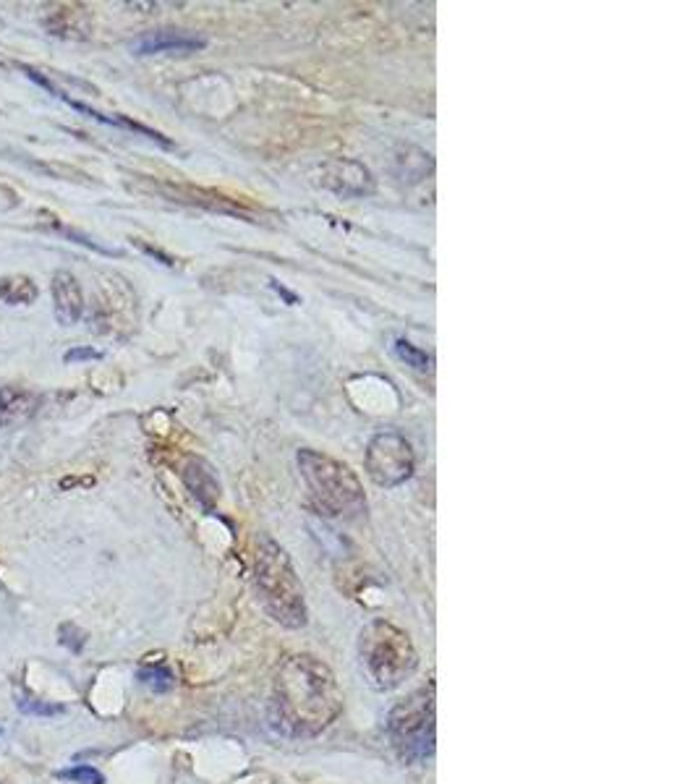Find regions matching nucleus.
Masks as SVG:
<instances>
[{"label":"nucleus","instance_id":"obj_12","mask_svg":"<svg viewBox=\"0 0 698 784\" xmlns=\"http://www.w3.org/2000/svg\"><path fill=\"white\" fill-rule=\"evenodd\" d=\"M393 351L403 364L416 369V372H429V369H432V356H427V353L421 351V348H416L414 343H408L406 338L395 340Z\"/></svg>","mask_w":698,"mask_h":784},{"label":"nucleus","instance_id":"obj_9","mask_svg":"<svg viewBox=\"0 0 698 784\" xmlns=\"http://www.w3.org/2000/svg\"><path fill=\"white\" fill-rule=\"evenodd\" d=\"M40 403V392L19 385H3L0 387V429H16V426L27 424L37 413Z\"/></svg>","mask_w":698,"mask_h":784},{"label":"nucleus","instance_id":"obj_5","mask_svg":"<svg viewBox=\"0 0 698 784\" xmlns=\"http://www.w3.org/2000/svg\"><path fill=\"white\" fill-rule=\"evenodd\" d=\"M390 740L406 761H424L434 751V685L416 690L387 717Z\"/></svg>","mask_w":698,"mask_h":784},{"label":"nucleus","instance_id":"obj_4","mask_svg":"<svg viewBox=\"0 0 698 784\" xmlns=\"http://www.w3.org/2000/svg\"><path fill=\"white\" fill-rule=\"evenodd\" d=\"M299 468L306 487L312 492L314 505L327 518L356 521V518L366 515L364 489L346 463L317 453V450H301Z\"/></svg>","mask_w":698,"mask_h":784},{"label":"nucleus","instance_id":"obj_11","mask_svg":"<svg viewBox=\"0 0 698 784\" xmlns=\"http://www.w3.org/2000/svg\"><path fill=\"white\" fill-rule=\"evenodd\" d=\"M183 481L191 489V494L202 502L204 507H210L212 500L217 497V484L212 479L210 468L204 466L202 460H189V466L183 471Z\"/></svg>","mask_w":698,"mask_h":784},{"label":"nucleus","instance_id":"obj_10","mask_svg":"<svg viewBox=\"0 0 698 784\" xmlns=\"http://www.w3.org/2000/svg\"><path fill=\"white\" fill-rule=\"evenodd\" d=\"M40 288L27 275H6L0 278V301L8 306H29L37 301Z\"/></svg>","mask_w":698,"mask_h":784},{"label":"nucleus","instance_id":"obj_8","mask_svg":"<svg viewBox=\"0 0 698 784\" xmlns=\"http://www.w3.org/2000/svg\"><path fill=\"white\" fill-rule=\"evenodd\" d=\"M50 293H53V309L58 325L63 327L76 325L84 314V293L79 280H76L68 270H58L53 275Z\"/></svg>","mask_w":698,"mask_h":784},{"label":"nucleus","instance_id":"obj_17","mask_svg":"<svg viewBox=\"0 0 698 784\" xmlns=\"http://www.w3.org/2000/svg\"><path fill=\"white\" fill-rule=\"evenodd\" d=\"M84 641H87V636H84L82 630L76 628V625H71V622L61 625V643H63V646H68V649H71V651H82Z\"/></svg>","mask_w":698,"mask_h":784},{"label":"nucleus","instance_id":"obj_16","mask_svg":"<svg viewBox=\"0 0 698 784\" xmlns=\"http://www.w3.org/2000/svg\"><path fill=\"white\" fill-rule=\"evenodd\" d=\"M102 353L95 351V348H89V345H74V348H68L66 353H63V361L66 364H76V361H100Z\"/></svg>","mask_w":698,"mask_h":784},{"label":"nucleus","instance_id":"obj_14","mask_svg":"<svg viewBox=\"0 0 698 784\" xmlns=\"http://www.w3.org/2000/svg\"><path fill=\"white\" fill-rule=\"evenodd\" d=\"M139 680H142L147 688L155 690V693H165V690L176 685L168 667H147V670H139Z\"/></svg>","mask_w":698,"mask_h":784},{"label":"nucleus","instance_id":"obj_15","mask_svg":"<svg viewBox=\"0 0 698 784\" xmlns=\"http://www.w3.org/2000/svg\"><path fill=\"white\" fill-rule=\"evenodd\" d=\"M58 779H68L76 784H105V777L95 766H74V769L58 771Z\"/></svg>","mask_w":698,"mask_h":784},{"label":"nucleus","instance_id":"obj_6","mask_svg":"<svg viewBox=\"0 0 698 784\" xmlns=\"http://www.w3.org/2000/svg\"><path fill=\"white\" fill-rule=\"evenodd\" d=\"M366 471L380 487H398L414 474V450L400 432L374 434L366 447Z\"/></svg>","mask_w":698,"mask_h":784},{"label":"nucleus","instance_id":"obj_13","mask_svg":"<svg viewBox=\"0 0 698 784\" xmlns=\"http://www.w3.org/2000/svg\"><path fill=\"white\" fill-rule=\"evenodd\" d=\"M16 709H19L21 714H27V717H58V714L66 711L61 703L40 701V698L27 696V693H21V696L16 698Z\"/></svg>","mask_w":698,"mask_h":784},{"label":"nucleus","instance_id":"obj_1","mask_svg":"<svg viewBox=\"0 0 698 784\" xmlns=\"http://www.w3.org/2000/svg\"><path fill=\"white\" fill-rule=\"evenodd\" d=\"M275 711L296 737L327 730L343 711V693L330 667L312 654L288 656L275 677Z\"/></svg>","mask_w":698,"mask_h":784},{"label":"nucleus","instance_id":"obj_3","mask_svg":"<svg viewBox=\"0 0 698 784\" xmlns=\"http://www.w3.org/2000/svg\"><path fill=\"white\" fill-rule=\"evenodd\" d=\"M359 662L372 688L393 690L414 675L419 654L411 638L393 622L372 620L359 636Z\"/></svg>","mask_w":698,"mask_h":784},{"label":"nucleus","instance_id":"obj_2","mask_svg":"<svg viewBox=\"0 0 698 784\" xmlns=\"http://www.w3.org/2000/svg\"><path fill=\"white\" fill-rule=\"evenodd\" d=\"M254 586H257L259 602L267 609V615L283 628L299 630L306 625V599L304 586L293 570L291 557L270 536L257 541L254 555Z\"/></svg>","mask_w":698,"mask_h":784},{"label":"nucleus","instance_id":"obj_7","mask_svg":"<svg viewBox=\"0 0 698 784\" xmlns=\"http://www.w3.org/2000/svg\"><path fill=\"white\" fill-rule=\"evenodd\" d=\"M207 48V40L181 29H155V32L142 34L134 42L136 55H157V53H197Z\"/></svg>","mask_w":698,"mask_h":784}]
</instances>
